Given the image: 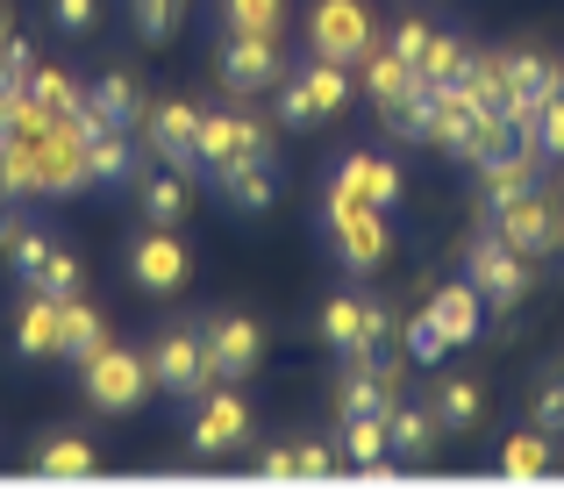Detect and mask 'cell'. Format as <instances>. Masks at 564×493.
I'll return each mask as SVG.
<instances>
[{"mask_svg":"<svg viewBox=\"0 0 564 493\" xmlns=\"http://www.w3.org/2000/svg\"><path fill=\"white\" fill-rule=\"evenodd\" d=\"M486 229H494L500 244H514L522 258H551V250H564V193L557 186L514 193V201L486 207Z\"/></svg>","mask_w":564,"mask_h":493,"instance_id":"6da1fadb","label":"cell"},{"mask_svg":"<svg viewBox=\"0 0 564 493\" xmlns=\"http://www.w3.org/2000/svg\"><path fill=\"white\" fill-rule=\"evenodd\" d=\"M465 279L486 293V308H494V315H514V308L529 301V287H536V265H529L514 244H500L494 229H479V244L465 250Z\"/></svg>","mask_w":564,"mask_h":493,"instance_id":"7a4b0ae2","label":"cell"},{"mask_svg":"<svg viewBox=\"0 0 564 493\" xmlns=\"http://www.w3.org/2000/svg\"><path fill=\"white\" fill-rule=\"evenodd\" d=\"M322 229H329V250L344 272H379L386 250H393V229H386V207H358V201H329L322 207Z\"/></svg>","mask_w":564,"mask_h":493,"instance_id":"3957f363","label":"cell"},{"mask_svg":"<svg viewBox=\"0 0 564 493\" xmlns=\"http://www.w3.org/2000/svg\"><path fill=\"white\" fill-rule=\"evenodd\" d=\"M372 43H379V29H372V14H365V0H315V8H307V51L315 57L358 72Z\"/></svg>","mask_w":564,"mask_h":493,"instance_id":"277c9868","label":"cell"},{"mask_svg":"<svg viewBox=\"0 0 564 493\" xmlns=\"http://www.w3.org/2000/svg\"><path fill=\"white\" fill-rule=\"evenodd\" d=\"M79 379H86V400H94L100 415H129V408H143V394H151V357L108 343V351H94L79 365Z\"/></svg>","mask_w":564,"mask_h":493,"instance_id":"5b68a950","label":"cell"},{"mask_svg":"<svg viewBox=\"0 0 564 493\" xmlns=\"http://www.w3.org/2000/svg\"><path fill=\"white\" fill-rule=\"evenodd\" d=\"M215 72H221V86H229L236 100H258V94H272L293 65L279 57V36H229V29H221Z\"/></svg>","mask_w":564,"mask_h":493,"instance_id":"8992f818","label":"cell"},{"mask_svg":"<svg viewBox=\"0 0 564 493\" xmlns=\"http://www.w3.org/2000/svg\"><path fill=\"white\" fill-rule=\"evenodd\" d=\"M151 386H165L172 400H200L207 386H215V372H207V343H200V322L165 329V336L151 343Z\"/></svg>","mask_w":564,"mask_h":493,"instance_id":"52a82bcc","label":"cell"},{"mask_svg":"<svg viewBox=\"0 0 564 493\" xmlns=\"http://www.w3.org/2000/svg\"><path fill=\"white\" fill-rule=\"evenodd\" d=\"M193 151H200V172H207V179H221L229 164L272 151V143H264V122H258V115L215 108V115H200V143H193Z\"/></svg>","mask_w":564,"mask_h":493,"instance_id":"ba28073f","label":"cell"},{"mask_svg":"<svg viewBox=\"0 0 564 493\" xmlns=\"http://www.w3.org/2000/svg\"><path fill=\"white\" fill-rule=\"evenodd\" d=\"M200 108L193 100H158V108H143V151L158 164H172V172H200Z\"/></svg>","mask_w":564,"mask_h":493,"instance_id":"9c48e42d","label":"cell"},{"mask_svg":"<svg viewBox=\"0 0 564 493\" xmlns=\"http://www.w3.org/2000/svg\"><path fill=\"white\" fill-rule=\"evenodd\" d=\"M400 365H372V357H350L344 379H336V422H386L400 400Z\"/></svg>","mask_w":564,"mask_h":493,"instance_id":"30bf717a","label":"cell"},{"mask_svg":"<svg viewBox=\"0 0 564 493\" xmlns=\"http://www.w3.org/2000/svg\"><path fill=\"white\" fill-rule=\"evenodd\" d=\"M250 437V408H243V394H236V379H215L200 394V415H193V458H221V451H236V443Z\"/></svg>","mask_w":564,"mask_h":493,"instance_id":"8fae6325","label":"cell"},{"mask_svg":"<svg viewBox=\"0 0 564 493\" xmlns=\"http://www.w3.org/2000/svg\"><path fill=\"white\" fill-rule=\"evenodd\" d=\"M200 343H207V372H215V379H250L258 357H264V329L250 315H207Z\"/></svg>","mask_w":564,"mask_h":493,"instance_id":"7c38bea8","label":"cell"},{"mask_svg":"<svg viewBox=\"0 0 564 493\" xmlns=\"http://www.w3.org/2000/svg\"><path fill=\"white\" fill-rule=\"evenodd\" d=\"M322 201H358V207H393L400 201V164H386L372 151H350V158H336V172H329V193Z\"/></svg>","mask_w":564,"mask_h":493,"instance_id":"4fadbf2b","label":"cell"},{"mask_svg":"<svg viewBox=\"0 0 564 493\" xmlns=\"http://www.w3.org/2000/svg\"><path fill=\"white\" fill-rule=\"evenodd\" d=\"M186 272H193V258L172 229H143L137 244H129V279H137L143 293H180Z\"/></svg>","mask_w":564,"mask_h":493,"instance_id":"5bb4252c","label":"cell"},{"mask_svg":"<svg viewBox=\"0 0 564 493\" xmlns=\"http://www.w3.org/2000/svg\"><path fill=\"white\" fill-rule=\"evenodd\" d=\"M429 322L443 329L451 351H465V343L486 336V293L471 287V279H451V287H436V301H429Z\"/></svg>","mask_w":564,"mask_h":493,"instance_id":"9a60e30c","label":"cell"},{"mask_svg":"<svg viewBox=\"0 0 564 493\" xmlns=\"http://www.w3.org/2000/svg\"><path fill=\"white\" fill-rule=\"evenodd\" d=\"M386 437H393V458L400 465H429L443 443V422L429 400H393V415H386Z\"/></svg>","mask_w":564,"mask_h":493,"instance_id":"2e32d148","label":"cell"},{"mask_svg":"<svg viewBox=\"0 0 564 493\" xmlns=\"http://www.w3.org/2000/svg\"><path fill=\"white\" fill-rule=\"evenodd\" d=\"M215 186H221V201H229L236 215H264V207L279 201V158H272V151H258V158L229 164Z\"/></svg>","mask_w":564,"mask_h":493,"instance_id":"e0dca14e","label":"cell"},{"mask_svg":"<svg viewBox=\"0 0 564 493\" xmlns=\"http://www.w3.org/2000/svg\"><path fill=\"white\" fill-rule=\"evenodd\" d=\"M358 72H365V94H372L379 122H386L393 108H408V94L422 86V72H414L400 51H386V43H372V51H365V65H358Z\"/></svg>","mask_w":564,"mask_h":493,"instance_id":"ac0fdd59","label":"cell"},{"mask_svg":"<svg viewBox=\"0 0 564 493\" xmlns=\"http://www.w3.org/2000/svg\"><path fill=\"white\" fill-rule=\"evenodd\" d=\"M137 129H94L86 137V172L94 186H137Z\"/></svg>","mask_w":564,"mask_h":493,"instance_id":"d6986e66","label":"cell"},{"mask_svg":"<svg viewBox=\"0 0 564 493\" xmlns=\"http://www.w3.org/2000/svg\"><path fill=\"white\" fill-rule=\"evenodd\" d=\"M86 108L108 129H143V86L129 79V72H100V79L86 86Z\"/></svg>","mask_w":564,"mask_h":493,"instance_id":"ffe728a7","label":"cell"},{"mask_svg":"<svg viewBox=\"0 0 564 493\" xmlns=\"http://www.w3.org/2000/svg\"><path fill=\"white\" fill-rule=\"evenodd\" d=\"M57 343H65V308H57L51 293H29L22 322H14V351L22 357H57Z\"/></svg>","mask_w":564,"mask_h":493,"instance_id":"44dd1931","label":"cell"},{"mask_svg":"<svg viewBox=\"0 0 564 493\" xmlns=\"http://www.w3.org/2000/svg\"><path fill=\"white\" fill-rule=\"evenodd\" d=\"M137 207H143V222H151V229H180V222H186V179L180 172H172V164H165V172H137Z\"/></svg>","mask_w":564,"mask_h":493,"instance_id":"7402d4cb","label":"cell"},{"mask_svg":"<svg viewBox=\"0 0 564 493\" xmlns=\"http://www.w3.org/2000/svg\"><path fill=\"white\" fill-rule=\"evenodd\" d=\"M293 79L307 86V100L322 108V122H329V115H344V108H350V94H358V86H350V65H329V57H315V51L293 65Z\"/></svg>","mask_w":564,"mask_h":493,"instance_id":"603a6c76","label":"cell"},{"mask_svg":"<svg viewBox=\"0 0 564 493\" xmlns=\"http://www.w3.org/2000/svg\"><path fill=\"white\" fill-rule=\"evenodd\" d=\"M29 465H36L43 480H94V472H100V451L86 437H43Z\"/></svg>","mask_w":564,"mask_h":493,"instance_id":"cb8c5ba5","label":"cell"},{"mask_svg":"<svg viewBox=\"0 0 564 493\" xmlns=\"http://www.w3.org/2000/svg\"><path fill=\"white\" fill-rule=\"evenodd\" d=\"M29 100H36L51 122H72V115L86 108V86L72 79V72H57V65H36L29 72Z\"/></svg>","mask_w":564,"mask_h":493,"instance_id":"d4e9b609","label":"cell"},{"mask_svg":"<svg viewBox=\"0 0 564 493\" xmlns=\"http://www.w3.org/2000/svg\"><path fill=\"white\" fill-rule=\"evenodd\" d=\"M57 308H65V343H57V357H65V365H86L94 351H108V322H100L79 293H72V301H57Z\"/></svg>","mask_w":564,"mask_h":493,"instance_id":"484cf974","label":"cell"},{"mask_svg":"<svg viewBox=\"0 0 564 493\" xmlns=\"http://www.w3.org/2000/svg\"><path fill=\"white\" fill-rule=\"evenodd\" d=\"M215 22L229 36H279L286 29V0H215Z\"/></svg>","mask_w":564,"mask_h":493,"instance_id":"4316f807","label":"cell"},{"mask_svg":"<svg viewBox=\"0 0 564 493\" xmlns=\"http://www.w3.org/2000/svg\"><path fill=\"white\" fill-rule=\"evenodd\" d=\"M508 94H514V100H536V108H543V100L557 94V65H551L543 51H508Z\"/></svg>","mask_w":564,"mask_h":493,"instance_id":"83f0119b","label":"cell"},{"mask_svg":"<svg viewBox=\"0 0 564 493\" xmlns=\"http://www.w3.org/2000/svg\"><path fill=\"white\" fill-rule=\"evenodd\" d=\"M429 408H436L443 429H471L486 400H479V386H471V379H436V386H429Z\"/></svg>","mask_w":564,"mask_h":493,"instance_id":"f1b7e54d","label":"cell"},{"mask_svg":"<svg viewBox=\"0 0 564 493\" xmlns=\"http://www.w3.org/2000/svg\"><path fill=\"white\" fill-rule=\"evenodd\" d=\"M457 86H465L479 108H500V100H508V51H471V65H465Z\"/></svg>","mask_w":564,"mask_h":493,"instance_id":"f546056e","label":"cell"},{"mask_svg":"<svg viewBox=\"0 0 564 493\" xmlns=\"http://www.w3.org/2000/svg\"><path fill=\"white\" fill-rule=\"evenodd\" d=\"M129 8V29H137L143 43H172L186 22V0H122Z\"/></svg>","mask_w":564,"mask_h":493,"instance_id":"4dcf8cb0","label":"cell"},{"mask_svg":"<svg viewBox=\"0 0 564 493\" xmlns=\"http://www.w3.org/2000/svg\"><path fill=\"white\" fill-rule=\"evenodd\" d=\"M465 65H471L465 36H443V29H436V36H429V51H422V65H414V72H422L429 86H457V79H465Z\"/></svg>","mask_w":564,"mask_h":493,"instance_id":"1f68e13d","label":"cell"},{"mask_svg":"<svg viewBox=\"0 0 564 493\" xmlns=\"http://www.w3.org/2000/svg\"><path fill=\"white\" fill-rule=\"evenodd\" d=\"M500 472H508V480H543V472H551V437H543V429H522V437H508V451H500Z\"/></svg>","mask_w":564,"mask_h":493,"instance_id":"d6a6232c","label":"cell"},{"mask_svg":"<svg viewBox=\"0 0 564 493\" xmlns=\"http://www.w3.org/2000/svg\"><path fill=\"white\" fill-rule=\"evenodd\" d=\"M336 451H344V465H379V458H393V437H386V422H344V443H336Z\"/></svg>","mask_w":564,"mask_h":493,"instance_id":"836d02e7","label":"cell"},{"mask_svg":"<svg viewBox=\"0 0 564 493\" xmlns=\"http://www.w3.org/2000/svg\"><path fill=\"white\" fill-rule=\"evenodd\" d=\"M400 357H414V365H443V357H451V343H443V329L429 322V308L414 322H400Z\"/></svg>","mask_w":564,"mask_h":493,"instance_id":"e575fe53","label":"cell"},{"mask_svg":"<svg viewBox=\"0 0 564 493\" xmlns=\"http://www.w3.org/2000/svg\"><path fill=\"white\" fill-rule=\"evenodd\" d=\"M272 108H279V122H286V129H322V108L307 100V86L293 79V72L272 86Z\"/></svg>","mask_w":564,"mask_h":493,"instance_id":"d590c367","label":"cell"},{"mask_svg":"<svg viewBox=\"0 0 564 493\" xmlns=\"http://www.w3.org/2000/svg\"><path fill=\"white\" fill-rule=\"evenodd\" d=\"M51 236H43V229H14L8 236V265H14V279H22V287H29V279H36L43 272V265H51Z\"/></svg>","mask_w":564,"mask_h":493,"instance_id":"8d00e7d4","label":"cell"},{"mask_svg":"<svg viewBox=\"0 0 564 493\" xmlns=\"http://www.w3.org/2000/svg\"><path fill=\"white\" fill-rule=\"evenodd\" d=\"M29 293H51V301H72V293H79V258H72V250H51V265H43V272L29 279Z\"/></svg>","mask_w":564,"mask_h":493,"instance_id":"74e56055","label":"cell"},{"mask_svg":"<svg viewBox=\"0 0 564 493\" xmlns=\"http://www.w3.org/2000/svg\"><path fill=\"white\" fill-rule=\"evenodd\" d=\"M344 472V451H329V443H301L293 451V480H336Z\"/></svg>","mask_w":564,"mask_h":493,"instance_id":"f35d334b","label":"cell"},{"mask_svg":"<svg viewBox=\"0 0 564 493\" xmlns=\"http://www.w3.org/2000/svg\"><path fill=\"white\" fill-rule=\"evenodd\" d=\"M51 22L65 29V36H94L100 29V0H51Z\"/></svg>","mask_w":564,"mask_h":493,"instance_id":"ab89813d","label":"cell"},{"mask_svg":"<svg viewBox=\"0 0 564 493\" xmlns=\"http://www.w3.org/2000/svg\"><path fill=\"white\" fill-rule=\"evenodd\" d=\"M536 151L543 158H564V94H551L536 108Z\"/></svg>","mask_w":564,"mask_h":493,"instance_id":"60d3db41","label":"cell"},{"mask_svg":"<svg viewBox=\"0 0 564 493\" xmlns=\"http://www.w3.org/2000/svg\"><path fill=\"white\" fill-rule=\"evenodd\" d=\"M429 36H436V29H429V22H414V14H408V22H393V29H386V51H400L408 65H422Z\"/></svg>","mask_w":564,"mask_h":493,"instance_id":"b9f144b4","label":"cell"},{"mask_svg":"<svg viewBox=\"0 0 564 493\" xmlns=\"http://www.w3.org/2000/svg\"><path fill=\"white\" fill-rule=\"evenodd\" d=\"M536 429H543V437H564V379H543L536 386Z\"/></svg>","mask_w":564,"mask_h":493,"instance_id":"7bdbcfd3","label":"cell"},{"mask_svg":"<svg viewBox=\"0 0 564 493\" xmlns=\"http://www.w3.org/2000/svg\"><path fill=\"white\" fill-rule=\"evenodd\" d=\"M0 65H8L14 86H29V72H36V51H29L22 36H8V43H0Z\"/></svg>","mask_w":564,"mask_h":493,"instance_id":"ee69618b","label":"cell"},{"mask_svg":"<svg viewBox=\"0 0 564 493\" xmlns=\"http://www.w3.org/2000/svg\"><path fill=\"white\" fill-rule=\"evenodd\" d=\"M258 472H264V480H293V451H286V443H272V451L258 458Z\"/></svg>","mask_w":564,"mask_h":493,"instance_id":"f6af8a7d","label":"cell"},{"mask_svg":"<svg viewBox=\"0 0 564 493\" xmlns=\"http://www.w3.org/2000/svg\"><path fill=\"white\" fill-rule=\"evenodd\" d=\"M8 236H14V215H8V193H0V250H8Z\"/></svg>","mask_w":564,"mask_h":493,"instance_id":"bcb514c9","label":"cell"},{"mask_svg":"<svg viewBox=\"0 0 564 493\" xmlns=\"http://www.w3.org/2000/svg\"><path fill=\"white\" fill-rule=\"evenodd\" d=\"M14 36V14H8V0H0V43H8Z\"/></svg>","mask_w":564,"mask_h":493,"instance_id":"7dc6e473","label":"cell"},{"mask_svg":"<svg viewBox=\"0 0 564 493\" xmlns=\"http://www.w3.org/2000/svg\"><path fill=\"white\" fill-rule=\"evenodd\" d=\"M557 94H564V65H557Z\"/></svg>","mask_w":564,"mask_h":493,"instance_id":"c3c4849f","label":"cell"}]
</instances>
